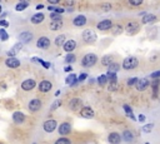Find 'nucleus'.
Here are the masks:
<instances>
[{
    "label": "nucleus",
    "instance_id": "nucleus-1",
    "mask_svg": "<svg viewBox=\"0 0 160 144\" xmlns=\"http://www.w3.org/2000/svg\"><path fill=\"white\" fill-rule=\"evenodd\" d=\"M98 61V57L93 53H89L86 55H84V58L82 59V65L85 68H90V67H94Z\"/></svg>",
    "mask_w": 160,
    "mask_h": 144
},
{
    "label": "nucleus",
    "instance_id": "nucleus-2",
    "mask_svg": "<svg viewBox=\"0 0 160 144\" xmlns=\"http://www.w3.org/2000/svg\"><path fill=\"white\" fill-rule=\"evenodd\" d=\"M138 64H139V61H138V59H136L135 57H128V58H125L124 61H123V68H124L125 70L135 69V68L138 67Z\"/></svg>",
    "mask_w": 160,
    "mask_h": 144
},
{
    "label": "nucleus",
    "instance_id": "nucleus-3",
    "mask_svg": "<svg viewBox=\"0 0 160 144\" xmlns=\"http://www.w3.org/2000/svg\"><path fill=\"white\" fill-rule=\"evenodd\" d=\"M96 33L94 30H91V29H86L84 33H83V40L88 44H93V43H95L96 42Z\"/></svg>",
    "mask_w": 160,
    "mask_h": 144
},
{
    "label": "nucleus",
    "instance_id": "nucleus-4",
    "mask_svg": "<svg viewBox=\"0 0 160 144\" xmlns=\"http://www.w3.org/2000/svg\"><path fill=\"white\" fill-rule=\"evenodd\" d=\"M56 128H58V123H56V120H54V119L45 120L44 124H43V129L45 130L46 133H53Z\"/></svg>",
    "mask_w": 160,
    "mask_h": 144
},
{
    "label": "nucleus",
    "instance_id": "nucleus-5",
    "mask_svg": "<svg viewBox=\"0 0 160 144\" xmlns=\"http://www.w3.org/2000/svg\"><path fill=\"white\" fill-rule=\"evenodd\" d=\"M28 108H29V110L33 112V113L40 110V108H42V100L38 99V98L31 99V100L29 102V104H28Z\"/></svg>",
    "mask_w": 160,
    "mask_h": 144
},
{
    "label": "nucleus",
    "instance_id": "nucleus-6",
    "mask_svg": "<svg viewBox=\"0 0 160 144\" xmlns=\"http://www.w3.org/2000/svg\"><path fill=\"white\" fill-rule=\"evenodd\" d=\"M5 65L10 69H16V68L20 67V60L15 57H11V58H8L5 60Z\"/></svg>",
    "mask_w": 160,
    "mask_h": 144
},
{
    "label": "nucleus",
    "instance_id": "nucleus-7",
    "mask_svg": "<svg viewBox=\"0 0 160 144\" xmlns=\"http://www.w3.org/2000/svg\"><path fill=\"white\" fill-rule=\"evenodd\" d=\"M58 132H59L60 135H68V134L71 132V125H70V123H66V122L61 123V124L58 127Z\"/></svg>",
    "mask_w": 160,
    "mask_h": 144
},
{
    "label": "nucleus",
    "instance_id": "nucleus-8",
    "mask_svg": "<svg viewBox=\"0 0 160 144\" xmlns=\"http://www.w3.org/2000/svg\"><path fill=\"white\" fill-rule=\"evenodd\" d=\"M36 46L39 49H48L50 46V39L48 36H40L36 42Z\"/></svg>",
    "mask_w": 160,
    "mask_h": 144
},
{
    "label": "nucleus",
    "instance_id": "nucleus-9",
    "mask_svg": "<svg viewBox=\"0 0 160 144\" xmlns=\"http://www.w3.org/2000/svg\"><path fill=\"white\" fill-rule=\"evenodd\" d=\"M111 27H113V23H111V20H109V19L101 20V21H99V23H98V25H96V28H98L99 30H101V31L110 30V28H111Z\"/></svg>",
    "mask_w": 160,
    "mask_h": 144
},
{
    "label": "nucleus",
    "instance_id": "nucleus-10",
    "mask_svg": "<svg viewBox=\"0 0 160 144\" xmlns=\"http://www.w3.org/2000/svg\"><path fill=\"white\" fill-rule=\"evenodd\" d=\"M36 87V82L34 79H26L21 83V89L25 91H30Z\"/></svg>",
    "mask_w": 160,
    "mask_h": 144
},
{
    "label": "nucleus",
    "instance_id": "nucleus-11",
    "mask_svg": "<svg viewBox=\"0 0 160 144\" xmlns=\"http://www.w3.org/2000/svg\"><path fill=\"white\" fill-rule=\"evenodd\" d=\"M19 40L23 44H28L33 40V34L30 31H23V33L19 34Z\"/></svg>",
    "mask_w": 160,
    "mask_h": 144
},
{
    "label": "nucleus",
    "instance_id": "nucleus-12",
    "mask_svg": "<svg viewBox=\"0 0 160 144\" xmlns=\"http://www.w3.org/2000/svg\"><path fill=\"white\" fill-rule=\"evenodd\" d=\"M80 115L83 118H86V119H90V118L95 115V113L93 110V108H90V107H83L82 110H80Z\"/></svg>",
    "mask_w": 160,
    "mask_h": 144
},
{
    "label": "nucleus",
    "instance_id": "nucleus-13",
    "mask_svg": "<svg viewBox=\"0 0 160 144\" xmlns=\"http://www.w3.org/2000/svg\"><path fill=\"white\" fill-rule=\"evenodd\" d=\"M51 88H53V84L49 80H43L39 83V90L42 91V93H48V91L51 90Z\"/></svg>",
    "mask_w": 160,
    "mask_h": 144
},
{
    "label": "nucleus",
    "instance_id": "nucleus-14",
    "mask_svg": "<svg viewBox=\"0 0 160 144\" xmlns=\"http://www.w3.org/2000/svg\"><path fill=\"white\" fill-rule=\"evenodd\" d=\"M76 48V42L75 40H66L64 44H63V49L66 51V53H71V51Z\"/></svg>",
    "mask_w": 160,
    "mask_h": 144
},
{
    "label": "nucleus",
    "instance_id": "nucleus-15",
    "mask_svg": "<svg viewBox=\"0 0 160 144\" xmlns=\"http://www.w3.org/2000/svg\"><path fill=\"white\" fill-rule=\"evenodd\" d=\"M135 85H136V89L139 91H143V90H145L146 88L149 87V80L146 79V78H141V79H138Z\"/></svg>",
    "mask_w": 160,
    "mask_h": 144
},
{
    "label": "nucleus",
    "instance_id": "nucleus-16",
    "mask_svg": "<svg viewBox=\"0 0 160 144\" xmlns=\"http://www.w3.org/2000/svg\"><path fill=\"white\" fill-rule=\"evenodd\" d=\"M13 120L15 124H23L25 122V114L21 112H15L13 114Z\"/></svg>",
    "mask_w": 160,
    "mask_h": 144
},
{
    "label": "nucleus",
    "instance_id": "nucleus-17",
    "mask_svg": "<svg viewBox=\"0 0 160 144\" xmlns=\"http://www.w3.org/2000/svg\"><path fill=\"white\" fill-rule=\"evenodd\" d=\"M139 30V24L136 23V21H130V23H128V25H126V31L131 35V34H134V33H136Z\"/></svg>",
    "mask_w": 160,
    "mask_h": 144
},
{
    "label": "nucleus",
    "instance_id": "nucleus-18",
    "mask_svg": "<svg viewBox=\"0 0 160 144\" xmlns=\"http://www.w3.org/2000/svg\"><path fill=\"white\" fill-rule=\"evenodd\" d=\"M73 24L75 25V27H78V28H80V27H84V25L86 24V18H85L84 15H78V17H75V18H74Z\"/></svg>",
    "mask_w": 160,
    "mask_h": 144
},
{
    "label": "nucleus",
    "instance_id": "nucleus-19",
    "mask_svg": "<svg viewBox=\"0 0 160 144\" xmlns=\"http://www.w3.org/2000/svg\"><path fill=\"white\" fill-rule=\"evenodd\" d=\"M80 107H82V100H80L79 98H74L69 102V108L73 110V112H76Z\"/></svg>",
    "mask_w": 160,
    "mask_h": 144
},
{
    "label": "nucleus",
    "instance_id": "nucleus-20",
    "mask_svg": "<svg viewBox=\"0 0 160 144\" xmlns=\"http://www.w3.org/2000/svg\"><path fill=\"white\" fill-rule=\"evenodd\" d=\"M63 28V20H51L49 24V29L55 31V30H60Z\"/></svg>",
    "mask_w": 160,
    "mask_h": 144
},
{
    "label": "nucleus",
    "instance_id": "nucleus-21",
    "mask_svg": "<svg viewBox=\"0 0 160 144\" xmlns=\"http://www.w3.org/2000/svg\"><path fill=\"white\" fill-rule=\"evenodd\" d=\"M108 140L110 144H120V142H122V137H120V134L118 133H110L109 137H108Z\"/></svg>",
    "mask_w": 160,
    "mask_h": 144
},
{
    "label": "nucleus",
    "instance_id": "nucleus-22",
    "mask_svg": "<svg viewBox=\"0 0 160 144\" xmlns=\"http://www.w3.org/2000/svg\"><path fill=\"white\" fill-rule=\"evenodd\" d=\"M44 19H45V15L43 14V13H36V14H34L31 17L30 20H31L33 24H40V23L44 21Z\"/></svg>",
    "mask_w": 160,
    "mask_h": 144
},
{
    "label": "nucleus",
    "instance_id": "nucleus-23",
    "mask_svg": "<svg viewBox=\"0 0 160 144\" xmlns=\"http://www.w3.org/2000/svg\"><path fill=\"white\" fill-rule=\"evenodd\" d=\"M65 83L68 85H70V87H75L78 84V76L75 74L68 75V76H66V79H65Z\"/></svg>",
    "mask_w": 160,
    "mask_h": 144
},
{
    "label": "nucleus",
    "instance_id": "nucleus-24",
    "mask_svg": "<svg viewBox=\"0 0 160 144\" xmlns=\"http://www.w3.org/2000/svg\"><path fill=\"white\" fill-rule=\"evenodd\" d=\"M66 42V36L64 35V34H61V35H58L56 38H55V45L56 46H63V44Z\"/></svg>",
    "mask_w": 160,
    "mask_h": 144
},
{
    "label": "nucleus",
    "instance_id": "nucleus-25",
    "mask_svg": "<svg viewBox=\"0 0 160 144\" xmlns=\"http://www.w3.org/2000/svg\"><path fill=\"white\" fill-rule=\"evenodd\" d=\"M156 20V17L154 15V14H146V15H144V18H143V23L144 24H149V23H153V21H155Z\"/></svg>",
    "mask_w": 160,
    "mask_h": 144
},
{
    "label": "nucleus",
    "instance_id": "nucleus-26",
    "mask_svg": "<svg viewBox=\"0 0 160 144\" xmlns=\"http://www.w3.org/2000/svg\"><path fill=\"white\" fill-rule=\"evenodd\" d=\"M110 30H111V33L114 35H119V34L123 33V27L120 24H116V25H113V27L110 28Z\"/></svg>",
    "mask_w": 160,
    "mask_h": 144
},
{
    "label": "nucleus",
    "instance_id": "nucleus-27",
    "mask_svg": "<svg viewBox=\"0 0 160 144\" xmlns=\"http://www.w3.org/2000/svg\"><path fill=\"white\" fill-rule=\"evenodd\" d=\"M122 138H124L125 142H133V140H134V134H133L130 130H125V132L123 133Z\"/></svg>",
    "mask_w": 160,
    "mask_h": 144
},
{
    "label": "nucleus",
    "instance_id": "nucleus-28",
    "mask_svg": "<svg viewBox=\"0 0 160 144\" xmlns=\"http://www.w3.org/2000/svg\"><path fill=\"white\" fill-rule=\"evenodd\" d=\"M28 6H29V3H26V2H19V3L15 5V10H16V11H23V10H25Z\"/></svg>",
    "mask_w": 160,
    "mask_h": 144
},
{
    "label": "nucleus",
    "instance_id": "nucleus-29",
    "mask_svg": "<svg viewBox=\"0 0 160 144\" xmlns=\"http://www.w3.org/2000/svg\"><path fill=\"white\" fill-rule=\"evenodd\" d=\"M123 108H124V110H125L126 115L130 118V119H133V120H136V118L134 116V114H133V110H131V108H130L129 105H126V104H125V105H124Z\"/></svg>",
    "mask_w": 160,
    "mask_h": 144
},
{
    "label": "nucleus",
    "instance_id": "nucleus-30",
    "mask_svg": "<svg viewBox=\"0 0 160 144\" xmlns=\"http://www.w3.org/2000/svg\"><path fill=\"white\" fill-rule=\"evenodd\" d=\"M113 63V58L110 57V55H105V57H103V59H101V64L104 65V67H108V65H110Z\"/></svg>",
    "mask_w": 160,
    "mask_h": 144
},
{
    "label": "nucleus",
    "instance_id": "nucleus-31",
    "mask_svg": "<svg viewBox=\"0 0 160 144\" xmlns=\"http://www.w3.org/2000/svg\"><path fill=\"white\" fill-rule=\"evenodd\" d=\"M31 60H33V61H38V63H40V64H42V65H43V67H44L45 69H49V68H50V63H48V61H44V60H42V59L36 58V57H34Z\"/></svg>",
    "mask_w": 160,
    "mask_h": 144
},
{
    "label": "nucleus",
    "instance_id": "nucleus-32",
    "mask_svg": "<svg viewBox=\"0 0 160 144\" xmlns=\"http://www.w3.org/2000/svg\"><path fill=\"white\" fill-rule=\"evenodd\" d=\"M48 10L49 11H53V13H59V14H63V13L65 11L64 8H58V6H48Z\"/></svg>",
    "mask_w": 160,
    "mask_h": 144
},
{
    "label": "nucleus",
    "instance_id": "nucleus-33",
    "mask_svg": "<svg viewBox=\"0 0 160 144\" xmlns=\"http://www.w3.org/2000/svg\"><path fill=\"white\" fill-rule=\"evenodd\" d=\"M108 90L109 91H115L118 90V80H110L109 85H108Z\"/></svg>",
    "mask_w": 160,
    "mask_h": 144
},
{
    "label": "nucleus",
    "instance_id": "nucleus-34",
    "mask_svg": "<svg viewBox=\"0 0 160 144\" xmlns=\"http://www.w3.org/2000/svg\"><path fill=\"white\" fill-rule=\"evenodd\" d=\"M98 83H99V85H101V87H104L106 83H108V78H106V75H105V74H103V75L98 76Z\"/></svg>",
    "mask_w": 160,
    "mask_h": 144
},
{
    "label": "nucleus",
    "instance_id": "nucleus-35",
    "mask_svg": "<svg viewBox=\"0 0 160 144\" xmlns=\"http://www.w3.org/2000/svg\"><path fill=\"white\" fill-rule=\"evenodd\" d=\"M76 60V57L73 54V53H69L68 55L65 57V63H68V64H71V63H74Z\"/></svg>",
    "mask_w": 160,
    "mask_h": 144
},
{
    "label": "nucleus",
    "instance_id": "nucleus-36",
    "mask_svg": "<svg viewBox=\"0 0 160 144\" xmlns=\"http://www.w3.org/2000/svg\"><path fill=\"white\" fill-rule=\"evenodd\" d=\"M108 68H109V72H114V73H116V72L120 69V65L113 61L110 65H108Z\"/></svg>",
    "mask_w": 160,
    "mask_h": 144
},
{
    "label": "nucleus",
    "instance_id": "nucleus-37",
    "mask_svg": "<svg viewBox=\"0 0 160 144\" xmlns=\"http://www.w3.org/2000/svg\"><path fill=\"white\" fill-rule=\"evenodd\" d=\"M8 39H9V34L5 31V29H2V30H0V40L6 42Z\"/></svg>",
    "mask_w": 160,
    "mask_h": 144
},
{
    "label": "nucleus",
    "instance_id": "nucleus-38",
    "mask_svg": "<svg viewBox=\"0 0 160 144\" xmlns=\"http://www.w3.org/2000/svg\"><path fill=\"white\" fill-rule=\"evenodd\" d=\"M105 75H106V78H108L109 82H110V80H118V76H116V74H115L114 72H108Z\"/></svg>",
    "mask_w": 160,
    "mask_h": 144
},
{
    "label": "nucleus",
    "instance_id": "nucleus-39",
    "mask_svg": "<svg viewBox=\"0 0 160 144\" xmlns=\"http://www.w3.org/2000/svg\"><path fill=\"white\" fill-rule=\"evenodd\" d=\"M23 45H24V44H23L21 42H19V43H16V44H14V46H13V49H11V50H13V51H14V53L16 54V53H18V51H20V50H21V48H23Z\"/></svg>",
    "mask_w": 160,
    "mask_h": 144
},
{
    "label": "nucleus",
    "instance_id": "nucleus-40",
    "mask_svg": "<svg viewBox=\"0 0 160 144\" xmlns=\"http://www.w3.org/2000/svg\"><path fill=\"white\" fill-rule=\"evenodd\" d=\"M50 19L51 20H61V14H59V13H50Z\"/></svg>",
    "mask_w": 160,
    "mask_h": 144
},
{
    "label": "nucleus",
    "instance_id": "nucleus-41",
    "mask_svg": "<svg viewBox=\"0 0 160 144\" xmlns=\"http://www.w3.org/2000/svg\"><path fill=\"white\" fill-rule=\"evenodd\" d=\"M54 144H71V142L68 138H59Z\"/></svg>",
    "mask_w": 160,
    "mask_h": 144
},
{
    "label": "nucleus",
    "instance_id": "nucleus-42",
    "mask_svg": "<svg viewBox=\"0 0 160 144\" xmlns=\"http://www.w3.org/2000/svg\"><path fill=\"white\" fill-rule=\"evenodd\" d=\"M60 105H61V100H60V99H56L54 103L51 104V108H50V109H51V110H55V109H58Z\"/></svg>",
    "mask_w": 160,
    "mask_h": 144
},
{
    "label": "nucleus",
    "instance_id": "nucleus-43",
    "mask_svg": "<svg viewBox=\"0 0 160 144\" xmlns=\"http://www.w3.org/2000/svg\"><path fill=\"white\" fill-rule=\"evenodd\" d=\"M153 127H154V124H146V125H144L143 127V132L144 133H150L151 130H153Z\"/></svg>",
    "mask_w": 160,
    "mask_h": 144
},
{
    "label": "nucleus",
    "instance_id": "nucleus-44",
    "mask_svg": "<svg viewBox=\"0 0 160 144\" xmlns=\"http://www.w3.org/2000/svg\"><path fill=\"white\" fill-rule=\"evenodd\" d=\"M144 0H129V4L133 5V6H139L143 4Z\"/></svg>",
    "mask_w": 160,
    "mask_h": 144
},
{
    "label": "nucleus",
    "instance_id": "nucleus-45",
    "mask_svg": "<svg viewBox=\"0 0 160 144\" xmlns=\"http://www.w3.org/2000/svg\"><path fill=\"white\" fill-rule=\"evenodd\" d=\"M136 82H138V78H136V76H134V78H130V79L128 80V85H129V87H131V85H135V84H136Z\"/></svg>",
    "mask_w": 160,
    "mask_h": 144
},
{
    "label": "nucleus",
    "instance_id": "nucleus-46",
    "mask_svg": "<svg viewBox=\"0 0 160 144\" xmlns=\"http://www.w3.org/2000/svg\"><path fill=\"white\" fill-rule=\"evenodd\" d=\"M0 27L3 28H9V21L5 19H0Z\"/></svg>",
    "mask_w": 160,
    "mask_h": 144
},
{
    "label": "nucleus",
    "instance_id": "nucleus-47",
    "mask_svg": "<svg viewBox=\"0 0 160 144\" xmlns=\"http://www.w3.org/2000/svg\"><path fill=\"white\" fill-rule=\"evenodd\" d=\"M86 78H88V74L86 73H82V74L79 75V78H78V82H84Z\"/></svg>",
    "mask_w": 160,
    "mask_h": 144
},
{
    "label": "nucleus",
    "instance_id": "nucleus-48",
    "mask_svg": "<svg viewBox=\"0 0 160 144\" xmlns=\"http://www.w3.org/2000/svg\"><path fill=\"white\" fill-rule=\"evenodd\" d=\"M101 8H103V10H104V11H109V10H111V4H109V3L103 4V5H101Z\"/></svg>",
    "mask_w": 160,
    "mask_h": 144
},
{
    "label": "nucleus",
    "instance_id": "nucleus-49",
    "mask_svg": "<svg viewBox=\"0 0 160 144\" xmlns=\"http://www.w3.org/2000/svg\"><path fill=\"white\" fill-rule=\"evenodd\" d=\"M150 78H153V79H159V78H160V70L154 72L153 74H150Z\"/></svg>",
    "mask_w": 160,
    "mask_h": 144
},
{
    "label": "nucleus",
    "instance_id": "nucleus-50",
    "mask_svg": "<svg viewBox=\"0 0 160 144\" xmlns=\"http://www.w3.org/2000/svg\"><path fill=\"white\" fill-rule=\"evenodd\" d=\"M145 119H146V118H145L144 114H139V116H138V120L139 122H145Z\"/></svg>",
    "mask_w": 160,
    "mask_h": 144
},
{
    "label": "nucleus",
    "instance_id": "nucleus-51",
    "mask_svg": "<svg viewBox=\"0 0 160 144\" xmlns=\"http://www.w3.org/2000/svg\"><path fill=\"white\" fill-rule=\"evenodd\" d=\"M6 55L9 57V58H11V57H15L16 54L14 53V51H13V50H9V51H6Z\"/></svg>",
    "mask_w": 160,
    "mask_h": 144
},
{
    "label": "nucleus",
    "instance_id": "nucleus-52",
    "mask_svg": "<svg viewBox=\"0 0 160 144\" xmlns=\"http://www.w3.org/2000/svg\"><path fill=\"white\" fill-rule=\"evenodd\" d=\"M71 70H73V67H71V65H68V67L64 68V72H66V73H69V72H71Z\"/></svg>",
    "mask_w": 160,
    "mask_h": 144
},
{
    "label": "nucleus",
    "instance_id": "nucleus-53",
    "mask_svg": "<svg viewBox=\"0 0 160 144\" xmlns=\"http://www.w3.org/2000/svg\"><path fill=\"white\" fill-rule=\"evenodd\" d=\"M46 2L49 4H58V3H60V0H46Z\"/></svg>",
    "mask_w": 160,
    "mask_h": 144
},
{
    "label": "nucleus",
    "instance_id": "nucleus-54",
    "mask_svg": "<svg viewBox=\"0 0 160 144\" xmlns=\"http://www.w3.org/2000/svg\"><path fill=\"white\" fill-rule=\"evenodd\" d=\"M44 8H45V6H44L43 4H38L35 9H36V10H42V9H44Z\"/></svg>",
    "mask_w": 160,
    "mask_h": 144
},
{
    "label": "nucleus",
    "instance_id": "nucleus-55",
    "mask_svg": "<svg viewBox=\"0 0 160 144\" xmlns=\"http://www.w3.org/2000/svg\"><path fill=\"white\" fill-rule=\"evenodd\" d=\"M0 89L5 90V89H6V84H5V83H0Z\"/></svg>",
    "mask_w": 160,
    "mask_h": 144
},
{
    "label": "nucleus",
    "instance_id": "nucleus-56",
    "mask_svg": "<svg viewBox=\"0 0 160 144\" xmlns=\"http://www.w3.org/2000/svg\"><path fill=\"white\" fill-rule=\"evenodd\" d=\"M66 4H70V5H73V4H74V0H66Z\"/></svg>",
    "mask_w": 160,
    "mask_h": 144
},
{
    "label": "nucleus",
    "instance_id": "nucleus-57",
    "mask_svg": "<svg viewBox=\"0 0 160 144\" xmlns=\"http://www.w3.org/2000/svg\"><path fill=\"white\" fill-rule=\"evenodd\" d=\"M8 14H6V13H3V14H2V19H5V17H6Z\"/></svg>",
    "mask_w": 160,
    "mask_h": 144
},
{
    "label": "nucleus",
    "instance_id": "nucleus-58",
    "mask_svg": "<svg viewBox=\"0 0 160 144\" xmlns=\"http://www.w3.org/2000/svg\"><path fill=\"white\" fill-rule=\"evenodd\" d=\"M60 95V90H56V93H55V97H59Z\"/></svg>",
    "mask_w": 160,
    "mask_h": 144
},
{
    "label": "nucleus",
    "instance_id": "nucleus-59",
    "mask_svg": "<svg viewBox=\"0 0 160 144\" xmlns=\"http://www.w3.org/2000/svg\"><path fill=\"white\" fill-rule=\"evenodd\" d=\"M2 11H3V6H2V4H0V14H2Z\"/></svg>",
    "mask_w": 160,
    "mask_h": 144
},
{
    "label": "nucleus",
    "instance_id": "nucleus-60",
    "mask_svg": "<svg viewBox=\"0 0 160 144\" xmlns=\"http://www.w3.org/2000/svg\"><path fill=\"white\" fill-rule=\"evenodd\" d=\"M20 2H26V3H30V0H20Z\"/></svg>",
    "mask_w": 160,
    "mask_h": 144
},
{
    "label": "nucleus",
    "instance_id": "nucleus-61",
    "mask_svg": "<svg viewBox=\"0 0 160 144\" xmlns=\"http://www.w3.org/2000/svg\"><path fill=\"white\" fill-rule=\"evenodd\" d=\"M145 144H150V143H148V142H146V143H145Z\"/></svg>",
    "mask_w": 160,
    "mask_h": 144
},
{
    "label": "nucleus",
    "instance_id": "nucleus-62",
    "mask_svg": "<svg viewBox=\"0 0 160 144\" xmlns=\"http://www.w3.org/2000/svg\"><path fill=\"white\" fill-rule=\"evenodd\" d=\"M33 144H36V143H33Z\"/></svg>",
    "mask_w": 160,
    "mask_h": 144
},
{
    "label": "nucleus",
    "instance_id": "nucleus-63",
    "mask_svg": "<svg viewBox=\"0 0 160 144\" xmlns=\"http://www.w3.org/2000/svg\"><path fill=\"white\" fill-rule=\"evenodd\" d=\"M0 2H2V0H0Z\"/></svg>",
    "mask_w": 160,
    "mask_h": 144
}]
</instances>
